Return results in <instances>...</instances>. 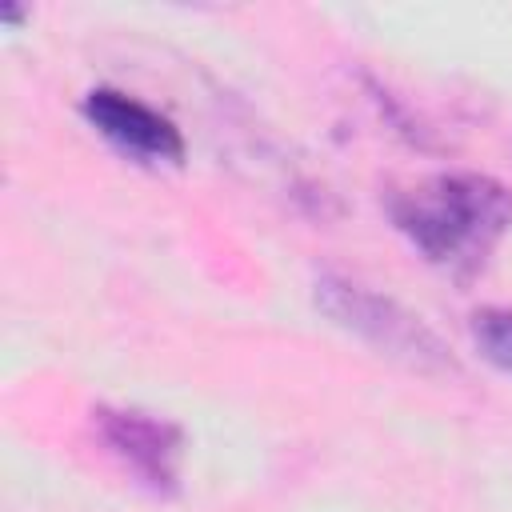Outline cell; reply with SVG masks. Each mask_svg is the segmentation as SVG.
<instances>
[{"label": "cell", "mask_w": 512, "mask_h": 512, "mask_svg": "<svg viewBox=\"0 0 512 512\" xmlns=\"http://www.w3.org/2000/svg\"><path fill=\"white\" fill-rule=\"evenodd\" d=\"M396 228L444 268H476L512 228V192L492 176L448 172L392 204Z\"/></svg>", "instance_id": "cell-1"}, {"label": "cell", "mask_w": 512, "mask_h": 512, "mask_svg": "<svg viewBox=\"0 0 512 512\" xmlns=\"http://www.w3.org/2000/svg\"><path fill=\"white\" fill-rule=\"evenodd\" d=\"M312 300L336 328L352 332L392 364L420 376H460V360L452 356V348L400 300L344 276H320Z\"/></svg>", "instance_id": "cell-2"}, {"label": "cell", "mask_w": 512, "mask_h": 512, "mask_svg": "<svg viewBox=\"0 0 512 512\" xmlns=\"http://www.w3.org/2000/svg\"><path fill=\"white\" fill-rule=\"evenodd\" d=\"M96 428L104 444L156 492L176 488V460H180V432L168 420L124 412V408H100Z\"/></svg>", "instance_id": "cell-3"}, {"label": "cell", "mask_w": 512, "mask_h": 512, "mask_svg": "<svg viewBox=\"0 0 512 512\" xmlns=\"http://www.w3.org/2000/svg\"><path fill=\"white\" fill-rule=\"evenodd\" d=\"M472 340L492 368L512 376V312L508 308H480L472 316Z\"/></svg>", "instance_id": "cell-5"}, {"label": "cell", "mask_w": 512, "mask_h": 512, "mask_svg": "<svg viewBox=\"0 0 512 512\" xmlns=\"http://www.w3.org/2000/svg\"><path fill=\"white\" fill-rule=\"evenodd\" d=\"M84 116L96 124L100 136H108L128 156H140V160H152V164H160V160L176 164L184 156V140H180L176 124L168 116L152 112L148 104L124 96V92H112V88L88 92Z\"/></svg>", "instance_id": "cell-4"}]
</instances>
